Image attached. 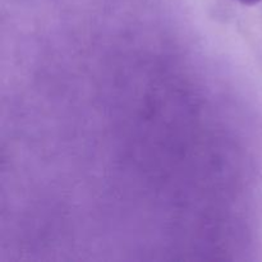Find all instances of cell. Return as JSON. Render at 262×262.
<instances>
[{
    "mask_svg": "<svg viewBox=\"0 0 262 262\" xmlns=\"http://www.w3.org/2000/svg\"><path fill=\"white\" fill-rule=\"evenodd\" d=\"M237 2H239L241 4L243 5H255V4H258L261 0H237Z\"/></svg>",
    "mask_w": 262,
    "mask_h": 262,
    "instance_id": "6da1fadb",
    "label": "cell"
}]
</instances>
